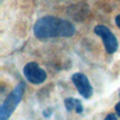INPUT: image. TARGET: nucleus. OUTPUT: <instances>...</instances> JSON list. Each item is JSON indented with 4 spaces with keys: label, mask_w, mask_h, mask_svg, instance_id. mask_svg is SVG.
Returning <instances> with one entry per match:
<instances>
[{
    "label": "nucleus",
    "mask_w": 120,
    "mask_h": 120,
    "mask_svg": "<svg viewBox=\"0 0 120 120\" xmlns=\"http://www.w3.org/2000/svg\"><path fill=\"white\" fill-rule=\"evenodd\" d=\"M96 35L101 38L105 50L108 53H113L116 52L118 48V42L115 36L112 33V31L105 25H97L94 29Z\"/></svg>",
    "instance_id": "7ed1b4c3"
},
{
    "label": "nucleus",
    "mask_w": 120,
    "mask_h": 120,
    "mask_svg": "<svg viewBox=\"0 0 120 120\" xmlns=\"http://www.w3.org/2000/svg\"><path fill=\"white\" fill-rule=\"evenodd\" d=\"M64 104L68 112L75 111L77 113H81L83 111V107L80 99H77L74 98H67L64 100Z\"/></svg>",
    "instance_id": "423d86ee"
},
{
    "label": "nucleus",
    "mask_w": 120,
    "mask_h": 120,
    "mask_svg": "<svg viewBox=\"0 0 120 120\" xmlns=\"http://www.w3.org/2000/svg\"><path fill=\"white\" fill-rule=\"evenodd\" d=\"M104 120H117V118H116V116H115L114 113H109V114L105 117Z\"/></svg>",
    "instance_id": "6e6552de"
},
{
    "label": "nucleus",
    "mask_w": 120,
    "mask_h": 120,
    "mask_svg": "<svg viewBox=\"0 0 120 120\" xmlns=\"http://www.w3.org/2000/svg\"><path fill=\"white\" fill-rule=\"evenodd\" d=\"M23 75L26 80L33 84H40L47 78L45 70L42 69L36 62H30L24 66Z\"/></svg>",
    "instance_id": "20e7f679"
},
{
    "label": "nucleus",
    "mask_w": 120,
    "mask_h": 120,
    "mask_svg": "<svg viewBox=\"0 0 120 120\" xmlns=\"http://www.w3.org/2000/svg\"><path fill=\"white\" fill-rule=\"evenodd\" d=\"M115 23H116L117 27L120 28V14H118V15L115 17Z\"/></svg>",
    "instance_id": "9d476101"
},
{
    "label": "nucleus",
    "mask_w": 120,
    "mask_h": 120,
    "mask_svg": "<svg viewBox=\"0 0 120 120\" xmlns=\"http://www.w3.org/2000/svg\"><path fill=\"white\" fill-rule=\"evenodd\" d=\"M88 7L87 6H85V5H82V4H80V5H75L74 7H71L70 8L71 9H73L74 11H72V12H70V14H71V16L73 17V18H75V17H77V16H80V15H82V14H84V10H88V8H87Z\"/></svg>",
    "instance_id": "0eeeda50"
},
{
    "label": "nucleus",
    "mask_w": 120,
    "mask_h": 120,
    "mask_svg": "<svg viewBox=\"0 0 120 120\" xmlns=\"http://www.w3.org/2000/svg\"><path fill=\"white\" fill-rule=\"evenodd\" d=\"M115 112H117V115L120 117V101L115 105Z\"/></svg>",
    "instance_id": "1a4fd4ad"
},
{
    "label": "nucleus",
    "mask_w": 120,
    "mask_h": 120,
    "mask_svg": "<svg viewBox=\"0 0 120 120\" xmlns=\"http://www.w3.org/2000/svg\"><path fill=\"white\" fill-rule=\"evenodd\" d=\"M25 85L23 82H20L16 87L9 93V95L6 98L4 102L0 108V120H8L13 112L16 110L17 106L21 102L23 93H24Z\"/></svg>",
    "instance_id": "f03ea898"
},
{
    "label": "nucleus",
    "mask_w": 120,
    "mask_h": 120,
    "mask_svg": "<svg viewBox=\"0 0 120 120\" xmlns=\"http://www.w3.org/2000/svg\"><path fill=\"white\" fill-rule=\"evenodd\" d=\"M71 80H72L75 87L77 88L79 94L82 98L88 99L92 97L94 89H93V86L90 83L88 78L84 74H82L81 72H76L72 75Z\"/></svg>",
    "instance_id": "39448f33"
},
{
    "label": "nucleus",
    "mask_w": 120,
    "mask_h": 120,
    "mask_svg": "<svg viewBox=\"0 0 120 120\" xmlns=\"http://www.w3.org/2000/svg\"><path fill=\"white\" fill-rule=\"evenodd\" d=\"M33 31L38 39L47 40L56 37H71L75 33V27L66 20L48 15L39 18L35 22Z\"/></svg>",
    "instance_id": "f257e3e1"
}]
</instances>
